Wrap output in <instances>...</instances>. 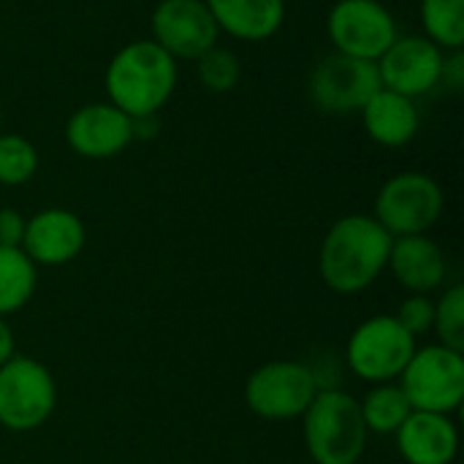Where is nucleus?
<instances>
[{"instance_id":"25","label":"nucleus","mask_w":464,"mask_h":464,"mask_svg":"<svg viewBox=\"0 0 464 464\" xmlns=\"http://www.w3.org/2000/svg\"><path fill=\"white\" fill-rule=\"evenodd\" d=\"M394 318L400 321V326L411 334V337H421L427 332H432L435 324V302L430 299V294H411L394 313Z\"/></svg>"},{"instance_id":"12","label":"nucleus","mask_w":464,"mask_h":464,"mask_svg":"<svg viewBox=\"0 0 464 464\" xmlns=\"http://www.w3.org/2000/svg\"><path fill=\"white\" fill-rule=\"evenodd\" d=\"M446 52L424 35L397 38L378 60L381 84L405 98H419L440 84Z\"/></svg>"},{"instance_id":"1","label":"nucleus","mask_w":464,"mask_h":464,"mask_svg":"<svg viewBox=\"0 0 464 464\" xmlns=\"http://www.w3.org/2000/svg\"><path fill=\"white\" fill-rule=\"evenodd\" d=\"M394 237L372 215H345L324 237L318 250L321 280L340 296L367 291L389 264Z\"/></svg>"},{"instance_id":"5","label":"nucleus","mask_w":464,"mask_h":464,"mask_svg":"<svg viewBox=\"0 0 464 464\" xmlns=\"http://www.w3.org/2000/svg\"><path fill=\"white\" fill-rule=\"evenodd\" d=\"M54 408H57V383L44 362L16 353L0 367L3 430L33 432L52 419Z\"/></svg>"},{"instance_id":"11","label":"nucleus","mask_w":464,"mask_h":464,"mask_svg":"<svg viewBox=\"0 0 464 464\" xmlns=\"http://www.w3.org/2000/svg\"><path fill=\"white\" fill-rule=\"evenodd\" d=\"M152 41L174 60H198L218 46L220 30L204 0H160L150 19Z\"/></svg>"},{"instance_id":"23","label":"nucleus","mask_w":464,"mask_h":464,"mask_svg":"<svg viewBox=\"0 0 464 464\" xmlns=\"http://www.w3.org/2000/svg\"><path fill=\"white\" fill-rule=\"evenodd\" d=\"M198 82L212 92H231L242 79V63L231 49L212 46L196 60Z\"/></svg>"},{"instance_id":"20","label":"nucleus","mask_w":464,"mask_h":464,"mask_svg":"<svg viewBox=\"0 0 464 464\" xmlns=\"http://www.w3.org/2000/svg\"><path fill=\"white\" fill-rule=\"evenodd\" d=\"M359 408H362V419L370 435H394L405 424V419L413 413L397 381L372 386L364 394V400H359Z\"/></svg>"},{"instance_id":"15","label":"nucleus","mask_w":464,"mask_h":464,"mask_svg":"<svg viewBox=\"0 0 464 464\" xmlns=\"http://www.w3.org/2000/svg\"><path fill=\"white\" fill-rule=\"evenodd\" d=\"M394 438L408 464H451L459 454V430L443 413L413 411Z\"/></svg>"},{"instance_id":"6","label":"nucleus","mask_w":464,"mask_h":464,"mask_svg":"<svg viewBox=\"0 0 464 464\" xmlns=\"http://www.w3.org/2000/svg\"><path fill=\"white\" fill-rule=\"evenodd\" d=\"M416 348L419 340L411 337L394 315H372L348 337L345 364L364 383H392L402 375Z\"/></svg>"},{"instance_id":"8","label":"nucleus","mask_w":464,"mask_h":464,"mask_svg":"<svg viewBox=\"0 0 464 464\" xmlns=\"http://www.w3.org/2000/svg\"><path fill=\"white\" fill-rule=\"evenodd\" d=\"M318 392L310 364L277 359L250 372L245 383V402L264 421H291L304 416Z\"/></svg>"},{"instance_id":"9","label":"nucleus","mask_w":464,"mask_h":464,"mask_svg":"<svg viewBox=\"0 0 464 464\" xmlns=\"http://www.w3.org/2000/svg\"><path fill=\"white\" fill-rule=\"evenodd\" d=\"M334 52L378 63L400 38L394 14L378 0H337L326 16Z\"/></svg>"},{"instance_id":"17","label":"nucleus","mask_w":464,"mask_h":464,"mask_svg":"<svg viewBox=\"0 0 464 464\" xmlns=\"http://www.w3.org/2000/svg\"><path fill=\"white\" fill-rule=\"evenodd\" d=\"M367 136L389 150H400L405 144H411L421 128V114L413 98H405L400 92H392L386 87H381L367 106L359 111Z\"/></svg>"},{"instance_id":"4","label":"nucleus","mask_w":464,"mask_h":464,"mask_svg":"<svg viewBox=\"0 0 464 464\" xmlns=\"http://www.w3.org/2000/svg\"><path fill=\"white\" fill-rule=\"evenodd\" d=\"M397 383L413 411L451 416L464 400V353L440 343L421 345L413 351Z\"/></svg>"},{"instance_id":"16","label":"nucleus","mask_w":464,"mask_h":464,"mask_svg":"<svg viewBox=\"0 0 464 464\" xmlns=\"http://www.w3.org/2000/svg\"><path fill=\"white\" fill-rule=\"evenodd\" d=\"M386 269L405 291L432 294L446 280V256L443 247L427 234L394 237Z\"/></svg>"},{"instance_id":"28","label":"nucleus","mask_w":464,"mask_h":464,"mask_svg":"<svg viewBox=\"0 0 464 464\" xmlns=\"http://www.w3.org/2000/svg\"><path fill=\"white\" fill-rule=\"evenodd\" d=\"M14 356H16V340H14L11 324L8 318H0V367Z\"/></svg>"},{"instance_id":"19","label":"nucleus","mask_w":464,"mask_h":464,"mask_svg":"<svg viewBox=\"0 0 464 464\" xmlns=\"http://www.w3.org/2000/svg\"><path fill=\"white\" fill-rule=\"evenodd\" d=\"M38 266L22 247H0V318L19 313L35 294Z\"/></svg>"},{"instance_id":"27","label":"nucleus","mask_w":464,"mask_h":464,"mask_svg":"<svg viewBox=\"0 0 464 464\" xmlns=\"http://www.w3.org/2000/svg\"><path fill=\"white\" fill-rule=\"evenodd\" d=\"M440 84H446L449 90H462V84H464V54L462 52H446V57H443V73H440Z\"/></svg>"},{"instance_id":"10","label":"nucleus","mask_w":464,"mask_h":464,"mask_svg":"<svg viewBox=\"0 0 464 464\" xmlns=\"http://www.w3.org/2000/svg\"><path fill=\"white\" fill-rule=\"evenodd\" d=\"M378 63L332 52L310 73V101L326 114H356L381 90Z\"/></svg>"},{"instance_id":"24","label":"nucleus","mask_w":464,"mask_h":464,"mask_svg":"<svg viewBox=\"0 0 464 464\" xmlns=\"http://www.w3.org/2000/svg\"><path fill=\"white\" fill-rule=\"evenodd\" d=\"M432 332L438 343L464 353V285H451L435 302V324Z\"/></svg>"},{"instance_id":"21","label":"nucleus","mask_w":464,"mask_h":464,"mask_svg":"<svg viewBox=\"0 0 464 464\" xmlns=\"http://www.w3.org/2000/svg\"><path fill=\"white\" fill-rule=\"evenodd\" d=\"M424 38L443 52L464 49V0H421Z\"/></svg>"},{"instance_id":"3","label":"nucleus","mask_w":464,"mask_h":464,"mask_svg":"<svg viewBox=\"0 0 464 464\" xmlns=\"http://www.w3.org/2000/svg\"><path fill=\"white\" fill-rule=\"evenodd\" d=\"M304 449L315 464H359L367 427L359 400L343 389H321L302 416Z\"/></svg>"},{"instance_id":"2","label":"nucleus","mask_w":464,"mask_h":464,"mask_svg":"<svg viewBox=\"0 0 464 464\" xmlns=\"http://www.w3.org/2000/svg\"><path fill=\"white\" fill-rule=\"evenodd\" d=\"M103 84L109 103L128 117H152L177 87V60L152 38L130 41L109 60Z\"/></svg>"},{"instance_id":"7","label":"nucleus","mask_w":464,"mask_h":464,"mask_svg":"<svg viewBox=\"0 0 464 464\" xmlns=\"http://www.w3.org/2000/svg\"><path fill=\"white\" fill-rule=\"evenodd\" d=\"M446 207L443 188L421 171H402L383 182L375 196L372 218L392 237L430 234L438 226Z\"/></svg>"},{"instance_id":"18","label":"nucleus","mask_w":464,"mask_h":464,"mask_svg":"<svg viewBox=\"0 0 464 464\" xmlns=\"http://www.w3.org/2000/svg\"><path fill=\"white\" fill-rule=\"evenodd\" d=\"M218 30L239 41H266L285 22V0H204Z\"/></svg>"},{"instance_id":"13","label":"nucleus","mask_w":464,"mask_h":464,"mask_svg":"<svg viewBox=\"0 0 464 464\" xmlns=\"http://www.w3.org/2000/svg\"><path fill=\"white\" fill-rule=\"evenodd\" d=\"M68 147L90 160L120 155L133 141V117L114 103H84L65 122Z\"/></svg>"},{"instance_id":"14","label":"nucleus","mask_w":464,"mask_h":464,"mask_svg":"<svg viewBox=\"0 0 464 464\" xmlns=\"http://www.w3.org/2000/svg\"><path fill=\"white\" fill-rule=\"evenodd\" d=\"M87 242V228L79 215L63 207L35 212L24 226L22 250L35 266H63L73 261Z\"/></svg>"},{"instance_id":"26","label":"nucleus","mask_w":464,"mask_h":464,"mask_svg":"<svg viewBox=\"0 0 464 464\" xmlns=\"http://www.w3.org/2000/svg\"><path fill=\"white\" fill-rule=\"evenodd\" d=\"M24 226H27V218H22V212L3 207L0 209V247H22Z\"/></svg>"},{"instance_id":"22","label":"nucleus","mask_w":464,"mask_h":464,"mask_svg":"<svg viewBox=\"0 0 464 464\" xmlns=\"http://www.w3.org/2000/svg\"><path fill=\"white\" fill-rule=\"evenodd\" d=\"M38 150L19 133H0V185L16 188L35 177Z\"/></svg>"}]
</instances>
